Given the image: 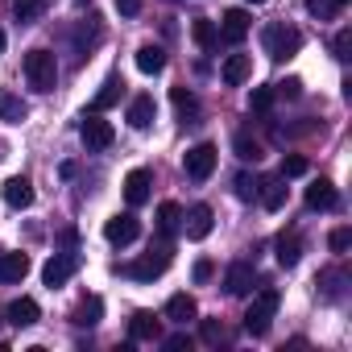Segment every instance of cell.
<instances>
[{
  "label": "cell",
  "instance_id": "obj_17",
  "mask_svg": "<svg viewBox=\"0 0 352 352\" xmlns=\"http://www.w3.org/2000/svg\"><path fill=\"white\" fill-rule=\"evenodd\" d=\"M166 319H174V323H191V319H199V307H195V298L191 294H170V302H166Z\"/></svg>",
  "mask_w": 352,
  "mask_h": 352
},
{
  "label": "cell",
  "instance_id": "obj_48",
  "mask_svg": "<svg viewBox=\"0 0 352 352\" xmlns=\"http://www.w3.org/2000/svg\"><path fill=\"white\" fill-rule=\"evenodd\" d=\"M79 5H91V0H79Z\"/></svg>",
  "mask_w": 352,
  "mask_h": 352
},
{
  "label": "cell",
  "instance_id": "obj_27",
  "mask_svg": "<svg viewBox=\"0 0 352 352\" xmlns=\"http://www.w3.org/2000/svg\"><path fill=\"white\" fill-rule=\"evenodd\" d=\"M5 204L17 208V212L30 208V204H34V187H30V179H9V183H5Z\"/></svg>",
  "mask_w": 352,
  "mask_h": 352
},
{
  "label": "cell",
  "instance_id": "obj_32",
  "mask_svg": "<svg viewBox=\"0 0 352 352\" xmlns=\"http://www.w3.org/2000/svg\"><path fill=\"white\" fill-rule=\"evenodd\" d=\"M232 149H236V157H241V162H261V141H253L249 133H236Z\"/></svg>",
  "mask_w": 352,
  "mask_h": 352
},
{
  "label": "cell",
  "instance_id": "obj_40",
  "mask_svg": "<svg viewBox=\"0 0 352 352\" xmlns=\"http://www.w3.org/2000/svg\"><path fill=\"white\" fill-rule=\"evenodd\" d=\"M298 174H307V157H298V153H294V157H286V162H282V179H298Z\"/></svg>",
  "mask_w": 352,
  "mask_h": 352
},
{
  "label": "cell",
  "instance_id": "obj_35",
  "mask_svg": "<svg viewBox=\"0 0 352 352\" xmlns=\"http://www.w3.org/2000/svg\"><path fill=\"white\" fill-rule=\"evenodd\" d=\"M270 108H274V87H253V96H249V112L265 116Z\"/></svg>",
  "mask_w": 352,
  "mask_h": 352
},
{
  "label": "cell",
  "instance_id": "obj_34",
  "mask_svg": "<svg viewBox=\"0 0 352 352\" xmlns=\"http://www.w3.org/2000/svg\"><path fill=\"white\" fill-rule=\"evenodd\" d=\"M257 187H261V179H253V174H236V183H232L236 199H245V204H253V199H257Z\"/></svg>",
  "mask_w": 352,
  "mask_h": 352
},
{
  "label": "cell",
  "instance_id": "obj_7",
  "mask_svg": "<svg viewBox=\"0 0 352 352\" xmlns=\"http://www.w3.org/2000/svg\"><path fill=\"white\" fill-rule=\"evenodd\" d=\"M104 236H108V245H133L137 236H141V220L133 216V212H120V216H112L108 224H104Z\"/></svg>",
  "mask_w": 352,
  "mask_h": 352
},
{
  "label": "cell",
  "instance_id": "obj_37",
  "mask_svg": "<svg viewBox=\"0 0 352 352\" xmlns=\"http://www.w3.org/2000/svg\"><path fill=\"white\" fill-rule=\"evenodd\" d=\"M331 50H336V58L344 63V58L352 54V30H340V34H336V42H331Z\"/></svg>",
  "mask_w": 352,
  "mask_h": 352
},
{
  "label": "cell",
  "instance_id": "obj_14",
  "mask_svg": "<svg viewBox=\"0 0 352 352\" xmlns=\"http://www.w3.org/2000/svg\"><path fill=\"white\" fill-rule=\"evenodd\" d=\"M307 208H315V212H336V208H340V195H336V187H331L327 179L311 183V187H307Z\"/></svg>",
  "mask_w": 352,
  "mask_h": 352
},
{
  "label": "cell",
  "instance_id": "obj_8",
  "mask_svg": "<svg viewBox=\"0 0 352 352\" xmlns=\"http://www.w3.org/2000/svg\"><path fill=\"white\" fill-rule=\"evenodd\" d=\"M79 270V257L75 253H54L46 265H42V282L50 286V290H58V286H67V278Z\"/></svg>",
  "mask_w": 352,
  "mask_h": 352
},
{
  "label": "cell",
  "instance_id": "obj_9",
  "mask_svg": "<svg viewBox=\"0 0 352 352\" xmlns=\"http://www.w3.org/2000/svg\"><path fill=\"white\" fill-rule=\"evenodd\" d=\"M253 282H257V270H253L249 261H232V265H228V274H224V290H228L232 298L253 294Z\"/></svg>",
  "mask_w": 352,
  "mask_h": 352
},
{
  "label": "cell",
  "instance_id": "obj_18",
  "mask_svg": "<svg viewBox=\"0 0 352 352\" xmlns=\"http://www.w3.org/2000/svg\"><path fill=\"white\" fill-rule=\"evenodd\" d=\"M100 38H104V25H100V17H87V21L75 30V50H79V58H83V54H91V50L100 46Z\"/></svg>",
  "mask_w": 352,
  "mask_h": 352
},
{
  "label": "cell",
  "instance_id": "obj_12",
  "mask_svg": "<svg viewBox=\"0 0 352 352\" xmlns=\"http://www.w3.org/2000/svg\"><path fill=\"white\" fill-rule=\"evenodd\" d=\"M212 224H216V216H212V208H208V204H195V208L183 216V232H187L191 241H204V236L212 232Z\"/></svg>",
  "mask_w": 352,
  "mask_h": 352
},
{
  "label": "cell",
  "instance_id": "obj_31",
  "mask_svg": "<svg viewBox=\"0 0 352 352\" xmlns=\"http://www.w3.org/2000/svg\"><path fill=\"white\" fill-rule=\"evenodd\" d=\"M42 13H46V0H13V17H17L21 25L38 21Z\"/></svg>",
  "mask_w": 352,
  "mask_h": 352
},
{
  "label": "cell",
  "instance_id": "obj_11",
  "mask_svg": "<svg viewBox=\"0 0 352 352\" xmlns=\"http://www.w3.org/2000/svg\"><path fill=\"white\" fill-rule=\"evenodd\" d=\"M249 30H253V21H249L245 9H228L224 21H220V34H224V42H232V46H241V42L249 38Z\"/></svg>",
  "mask_w": 352,
  "mask_h": 352
},
{
  "label": "cell",
  "instance_id": "obj_4",
  "mask_svg": "<svg viewBox=\"0 0 352 352\" xmlns=\"http://www.w3.org/2000/svg\"><path fill=\"white\" fill-rule=\"evenodd\" d=\"M25 79H30L34 91H54V83H58V63H54V54H50V50H30V54H25Z\"/></svg>",
  "mask_w": 352,
  "mask_h": 352
},
{
  "label": "cell",
  "instance_id": "obj_44",
  "mask_svg": "<svg viewBox=\"0 0 352 352\" xmlns=\"http://www.w3.org/2000/svg\"><path fill=\"white\" fill-rule=\"evenodd\" d=\"M116 9H120L124 17H137V13H141V0H116Z\"/></svg>",
  "mask_w": 352,
  "mask_h": 352
},
{
  "label": "cell",
  "instance_id": "obj_28",
  "mask_svg": "<svg viewBox=\"0 0 352 352\" xmlns=\"http://www.w3.org/2000/svg\"><path fill=\"white\" fill-rule=\"evenodd\" d=\"M183 228V212H179V204H162L157 208V232L162 236H174Z\"/></svg>",
  "mask_w": 352,
  "mask_h": 352
},
{
  "label": "cell",
  "instance_id": "obj_1",
  "mask_svg": "<svg viewBox=\"0 0 352 352\" xmlns=\"http://www.w3.org/2000/svg\"><path fill=\"white\" fill-rule=\"evenodd\" d=\"M170 257H174V245H170V241H157V245H149V253H145L141 261L120 265V274H124V278H133V282H153V278H162V274H166Z\"/></svg>",
  "mask_w": 352,
  "mask_h": 352
},
{
  "label": "cell",
  "instance_id": "obj_26",
  "mask_svg": "<svg viewBox=\"0 0 352 352\" xmlns=\"http://www.w3.org/2000/svg\"><path fill=\"white\" fill-rule=\"evenodd\" d=\"M162 67H166V50L153 46V42H145V46L137 50V71H141V75H157Z\"/></svg>",
  "mask_w": 352,
  "mask_h": 352
},
{
  "label": "cell",
  "instance_id": "obj_10",
  "mask_svg": "<svg viewBox=\"0 0 352 352\" xmlns=\"http://www.w3.org/2000/svg\"><path fill=\"white\" fill-rule=\"evenodd\" d=\"M149 187H153V174L149 170H129L124 174V199H129V208H141L149 199Z\"/></svg>",
  "mask_w": 352,
  "mask_h": 352
},
{
  "label": "cell",
  "instance_id": "obj_47",
  "mask_svg": "<svg viewBox=\"0 0 352 352\" xmlns=\"http://www.w3.org/2000/svg\"><path fill=\"white\" fill-rule=\"evenodd\" d=\"M249 5H265V0H249Z\"/></svg>",
  "mask_w": 352,
  "mask_h": 352
},
{
  "label": "cell",
  "instance_id": "obj_16",
  "mask_svg": "<svg viewBox=\"0 0 352 352\" xmlns=\"http://www.w3.org/2000/svg\"><path fill=\"white\" fill-rule=\"evenodd\" d=\"M25 116H30L25 100L17 91H9V87H0V120H5V124H21Z\"/></svg>",
  "mask_w": 352,
  "mask_h": 352
},
{
  "label": "cell",
  "instance_id": "obj_21",
  "mask_svg": "<svg viewBox=\"0 0 352 352\" xmlns=\"http://www.w3.org/2000/svg\"><path fill=\"white\" fill-rule=\"evenodd\" d=\"M220 75H224V83H228V87H241V83L253 75V58H249V54H228V63H224V71H220Z\"/></svg>",
  "mask_w": 352,
  "mask_h": 352
},
{
  "label": "cell",
  "instance_id": "obj_38",
  "mask_svg": "<svg viewBox=\"0 0 352 352\" xmlns=\"http://www.w3.org/2000/svg\"><path fill=\"white\" fill-rule=\"evenodd\" d=\"M274 96H286V100H298V96H302V79H282V83H274Z\"/></svg>",
  "mask_w": 352,
  "mask_h": 352
},
{
  "label": "cell",
  "instance_id": "obj_36",
  "mask_svg": "<svg viewBox=\"0 0 352 352\" xmlns=\"http://www.w3.org/2000/svg\"><path fill=\"white\" fill-rule=\"evenodd\" d=\"M327 249H331V253H348V249H352V228H331Z\"/></svg>",
  "mask_w": 352,
  "mask_h": 352
},
{
  "label": "cell",
  "instance_id": "obj_24",
  "mask_svg": "<svg viewBox=\"0 0 352 352\" xmlns=\"http://www.w3.org/2000/svg\"><path fill=\"white\" fill-rule=\"evenodd\" d=\"M25 274H30L25 253H0V282H21Z\"/></svg>",
  "mask_w": 352,
  "mask_h": 352
},
{
  "label": "cell",
  "instance_id": "obj_46",
  "mask_svg": "<svg viewBox=\"0 0 352 352\" xmlns=\"http://www.w3.org/2000/svg\"><path fill=\"white\" fill-rule=\"evenodd\" d=\"M331 5H336V9H344V5H348V0H331Z\"/></svg>",
  "mask_w": 352,
  "mask_h": 352
},
{
  "label": "cell",
  "instance_id": "obj_41",
  "mask_svg": "<svg viewBox=\"0 0 352 352\" xmlns=\"http://www.w3.org/2000/svg\"><path fill=\"white\" fill-rule=\"evenodd\" d=\"M199 331H204V344H220V340H224V327H220L216 319H204Z\"/></svg>",
  "mask_w": 352,
  "mask_h": 352
},
{
  "label": "cell",
  "instance_id": "obj_39",
  "mask_svg": "<svg viewBox=\"0 0 352 352\" xmlns=\"http://www.w3.org/2000/svg\"><path fill=\"white\" fill-rule=\"evenodd\" d=\"M307 13L319 17V21H327V17H336V5H331V0H307Z\"/></svg>",
  "mask_w": 352,
  "mask_h": 352
},
{
  "label": "cell",
  "instance_id": "obj_45",
  "mask_svg": "<svg viewBox=\"0 0 352 352\" xmlns=\"http://www.w3.org/2000/svg\"><path fill=\"white\" fill-rule=\"evenodd\" d=\"M0 54H5V30H0Z\"/></svg>",
  "mask_w": 352,
  "mask_h": 352
},
{
  "label": "cell",
  "instance_id": "obj_25",
  "mask_svg": "<svg viewBox=\"0 0 352 352\" xmlns=\"http://www.w3.org/2000/svg\"><path fill=\"white\" fill-rule=\"evenodd\" d=\"M153 116H157L153 96H137V100L129 104V124H133V129H149V124H153Z\"/></svg>",
  "mask_w": 352,
  "mask_h": 352
},
{
  "label": "cell",
  "instance_id": "obj_19",
  "mask_svg": "<svg viewBox=\"0 0 352 352\" xmlns=\"http://www.w3.org/2000/svg\"><path fill=\"white\" fill-rule=\"evenodd\" d=\"M120 96H124V79H120V75H108V79L100 83V91H96V100H91V112H104V108H112V104H120Z\"/></svg>",
  "mask_w": 352,
  "mask_h": 352
},
{
  "label": "cell",
  "instance_id": "obj_29",
  "mask_svg": "<svg viewBox=\"0 0 352 352\" xmlns=\"http://www.w3.org/2000/svg\"><path fill=\"white\" fill-rule=\"evenodd\" d=\"M344 282H348L344 270H323V274H319V290H323V298H331V302L344 298Z\"/></svg>",
  "mask_w": 352,
  "mask_h": 352
},
{
  "label": "cell",
  "instance_id": "obj_30",
  "mask_svg": "<svg viewBox=\"0 0 352 352\" xmlns=\"http://www.w3.org/2000/svg\"><path fill=\"white\" fill-rule=\"evenodd\" d=\"M191 38H195V46H199V50H216V42H220L216 25H212L208 17H199V21L191 25Z\"/></svg>",
  "mask_w": 352,
  "mask_h": 352
},
{
  "label": "cell",
  "instance_id": "obj_20",
  "mask_svg": "<svg viewBox=\"0 0 352 352\" xmlns=\"http://www.w3.org/2000/svg\"><path fill=\"white\" fill-rule=\"evenodd\" d=\"M5 315H9V323H13V327H34L42 311H38V302H34V298H25V294H21V298H13V302H9V311H5Z\"/></svg>",
  "mask_w": 352,
  "mask_h": 352
},
{
  "label": "cell",
  "instance_id": "obj_2",
  "mask_svg": "<svg viewBox=\"0 0 352 352\" xmlns=\"http://www.w3.org/2000/svg\"><path fill=\"white\" fill-rule=\"evenodd\" d=\"M261 46H265V54L274 63H282V58H294L302 50V34L294 25H286V21H274V25L261 30Z\"/></svg>",
  "mask_w": 352,
  "mask_h": 352
},
{
  "label": "cell",
  "instance_id": "obj_22",
  "mask_svg": "<svg viewBox=\"0 0 352 352\" xmlns=\"http://www.w3.org/2000/svg\"><path fill=\"white\" fill-rule=\"evenodd\" d=\"M100 315H104V298H100V294H87V298L75 307L71 323H75V327H96V323H100Z\"/></svg>",
  "mask_w": 352,
  "mask_h": 352
},
{
  "label": "cell",
  "instance_id": "obj_42",
  "mask_svg": "<svg viewBox=\"0 0 352 352\" xmlns=\"http://www.w3.org/2000/svg\"><path fill=\"white\" fill-rule=\"evenodd\" d=\"M166 348L170 352H183V348H191V336L187 331H174V336H166Z\"/></svg>",
  "mask_w": 352,
  "mask_h": 352
},
{
  "label": "cell",
  "instance_id": "obj_3",
  "mask_svg": "<svg viewBox=\"0 0 352 352\" xmlns=\"http://www.w3.org/2000/svg\"><path fill=\"white\" fill-rule=\"evenodd\" d=\"M278 302H282L278 290H257L253 302H249V311H245V331L249 336H265L270 323H274V315H278Z\"/></svg>",
  "mask_w": 352,
  "mask_h": 352
},
{
  "label": "cell",
  "instance_id": "obj_6",
  "mask_svg": "<svg viewBox=\"0 0 352 352\" xmlns=\"http://www.w3.org/2000/svg\"><path fill=\"white\" fill-rule=\"evenodd\" d=\"M216 145L212 141H204V145H195V149H187V157H183V166H187V179H195V183H204V179H212V170H216Z\"/></svg>",
  "mask_w": 352,
  "mask_h": 352
},
{
  "label": "cell",
  "instance_id": "obj_15",
  "mask_svg": "<svg viewBox=\"0 0 352 352\" xmlns=\"http://www.w3.org/2000/svg\"><path fill=\"white\" fill-rule=\"evenodd\" d=\"M274 257H278V265L294 270L298 257H302V236H298V232H282V236L274 241Z\"/></svg>",
  "mask_w": 352,
  "mask_h": 352
},
{
  "label": "cell",
  "instance_id": "obj_5",
  "mask_svg": "<svg viewBox=\"0 0 352 352\" xmlns=\"http://www.w3.org/2000/svg\"><path fill=\"white\" fill-rule=\"evenodd\" d=\"M79 141L87 145V153H100V149H108V145L116 141V129H112L100 112H87L83 124H79Z\"/></svg>",
  "mask_w": 352,
  "mask_h": 352
},
{
  "label": "cell",
  "instance_id": "obj_13",
  "mask_svg": "<svg viewBox=\"0 0 352 352\" xmlns=\"http://www.w3.org/2000/svg\"><path fill=\"white\" fill-rule=\"evenodd\" d=\"M257 199H261L265 212H282L286 208V179H282V174H278V179H261Z\"/></svg>",
  "mask_w": 352,
  "mask_h": 352
},
{
  "label": "cell",
  "instance_id": "obj_43",
  "mask_svg": "<svg viewBox=\"0 0 352 352\" xmlns=\"http://www.w3.org/2000/svg\"><path fill=\"white\" fill-rule=\"evenodd\" d=\"M212 274H216V265H212V261H195V282H208Z\"/></svg>",
  "mask_w": 352,
  "mask_h": 352
},
{
  "label": "cell",
  "instance_id": "obj_23",
  "mask_svg": "<svg viewBox=\"0 0 352 352\" xmlns=\"http://www.w3.org/2000/svg\"><path fill=\"white\" fill-rule=\"evenodd\" d=\"M157 331H162V323H157L149 311H137V315L129 319V336H133V340H141V344H153V340H157Z\"/></svg>",
  "mask_w": 352,
  "mask_h": 352
},
{
  "label": "cell",
  "instance_id": "obj_33",
  "mask_svg": "<svg viewBox=\"0 0 352 352\" xmlns=\"http://www.w3.org/2000/svg\"><path fill=\"white\" fill-rule=\"evenodd\" d=\"M170 100H174V108H179L183 116H199V100H195L187 87H174V91H170Z\"/></svg>",
  "mask_w": 352,
  "mask_h": 352
}]
</instances>
